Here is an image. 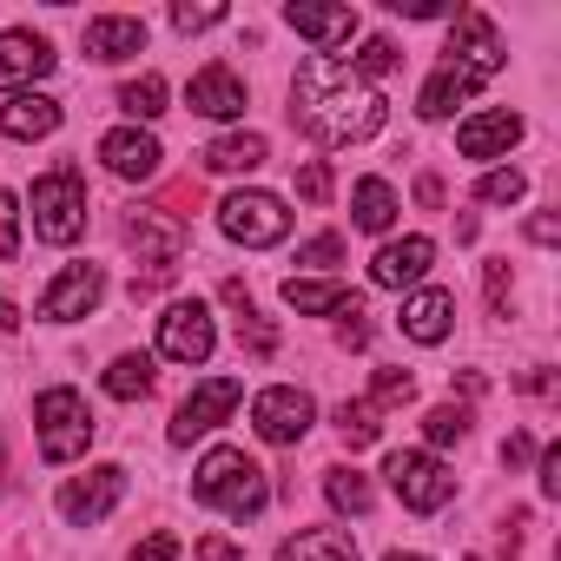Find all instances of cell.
<instances>
[{"mask_svg": "<svg viewBox=\"0 0 561 561\" xmlns=\"http://www.w3.org/2000/svg\"><path fill=\"white\" fill-rule=\"evenodd\" d=\"M291 119L318 139V146H364L383 133L390 106L377 87H364L337 54H311L291 80Z\"/></svg>", "mask_w": 561, "mask_h": 561, "instance_id": "6da1fadb", "label": "cell"}, {"mask_svg": "<svg viewBox=\"0 0 561 561\" xmlns=\"http://www.w3.org/2000/svg\"><path fill=\"white\" fill-rule=\"evenodd\" d=\"M192 495H198L205 508H225L231 522H251V515H264L271 482H264V469H257L244 449L218 443V449H205V462L192 469Z\"/></svg>", "mask_w": 561, "mask_h": 561, "instance_id": "7a4b0ae2", "label": "cell"}, {"mask_svg": "<svg viewBox=\"0 0 561 561\" xmlns=\"http://www.w3.org/2000/svg\"><path fill=\"white\" fill-rule=\"evenodd\" d=\"M93 430L100 423H93V410H87V397L73 383H54V390L34 397V436H41L47 462H80L87 443H93Z\"/></svg>", "mask_w": 561, "mask_h": 561, "instance_id": "3957f363", "label": "cell"}, {"mask_svg": "<svg viewBox=\"0 0 561 561\" xmlns=\"http://www.w3.org/2000/svg\"><path fill=\"white\" fill-rule=\"evenodd\" d=\"M218 231L231 244H244V251H264V244H285L291 238V211H285V198H277V192L244 185V192H225L218 198Z\"/></svg>", "mask_w": 561, "mask_h": 561, "instance_id": "277c9868", "label": "cell"}, {"mask_svg": "<svg viewBox=\"0 0 561 561\" xmlns=\"http://www.w3.org/2000/svg\"><path fill=\"white\" fill-rule=\"evenodd\" d=\"M27 205H34V238L41 244H73L87 231V179L73 165L34 179V198Z\"/></svg>", "mask_w": 561, "mask_h": 561, "instance_id": "5b68a950", "label": "cell"}, {"mask_svg": "<svg viewBox=\"0 0 561 561\" xmlns=\"http://www.w3.org/2000/svg\"><path fill=\"white\" fill-rule=\"evenodd\" d=\"M383 476H390L397 502L416 508V515H436V508H449V495H456V476H449L443 456H430V449H390Z\"/></svg>", "mask_w": 561, "mask_h": 561, "instance_id": "8992f818", "label": "cell"}, {"mask_svg": "<svg viewBox=\"0 0 561 561\" xmlns=\"http://www.w3.org/2000/svg\"><path fill=\"white\" fill-rule=\"evenodd\" d=\"M311 423H318V403H311V390H298V383H271V390H257L251 397V430L264 436V443H305L311 436Z\"/></svg>", "mask_w": 561, "mask_h": 561, "instance_id": "52a82bcc", "label": "cell"}, {"mask_svg": "<svg viewBox=\"0 0 561 561\" xmlns=\"http://www.w3.org/2000/svg\"><path fill=\"white\" fill-rule=\"evenodd\" d=\"M238 403H244V383H238V377H205V383H192V397L172 410V443H179V449H192V443H198V436H211Z\"/></svg>", "mask_w": 561, "mask_h": 561, "instance_id": "ba28073f", "label": "cell"}, {"mask_svg": "<svg viewBox=\"0 0 561 561\" xmlns=\"http://www.w3.org/2000/svg\"><path fill=\"white\" fill-rule=\"evenodd\" d=\"M211 351H218V324H211V311H205L198 298L165 305V318H159V357H165V364H205Z\"/></svg>", "mask_w": 561, "mask_h": 561, "instance_id": "9c48e42d", "label": "cell"}, {"mask_svg": "<svg viewBox=\"0 0 561 561\" xmlns=\"http://www.w3.org/2000/svg\"><path fill=\"white\" fill-rule=\"evenodd\" d=\"M100 298H106V271L100 264H67L54 285L41 291V324H73V318H93L100 311Z\"/></svg>", "mask_w": 561, "mask_h": 561, "instance_id": "30bf717a", "label": "cell"}, {"mask_svg": "<svg viewBox=\"0 0 561 561\" xmlns=\"http://www.w3.org/2000/svg\"><path fill=\"white\" fill-rule=\"evenodd\" d=\"M119 495H126V469H119V462H93L87 476H73V482L60 489V515H67L73 528H93V522H106V515L119 508Z\"/></svg>", "mask_w": 561, "mask_h": 561, "instance_id": "8fae6325", "label": "cell"}, {"mask_svg": "<svg viewBox=\"0 0 561 561\" xmlns=\"http://www.w3.org/2000/svg\"><path fill=\"white\" fill-rule=\"evenodd\" d=\"M54 60H60V54H54L34 27H0V93H8V100H14V93H34V87L54 73Z\"/></svg>", "mask_w": 561, "mask_h": 561, "instance_id": "7c38bea8", "label": "cell"}, {"mask_svg": "<svg viewBox=\"0 0 561 561\" xmlns=\"http://www.w3.org/2000/svg\"><path fill=\"white\" fill-rule=\"evenodd\" d=\"M126 244L139 251V264H152V277H165L179 264V251H185V225L172 211H159V205H139L126 218Z\"/></svg>", "mask_w": 561, "mask_h": 561, "instance_id": "4fadbf2b", "label": "cell"}, {"mask_svg": "<svg viewBox=\"0 0 561 561\" xmlns=\"http://www.w3.org/2000/svg\"><path fill=\"white\" fill-rule=\"evenodd\" d=\"M522 113H508V106H489V113H469L462 126H456V152L462 159H508L515 146H522Z\"/></svg>", "mask_w": 561, "mask_h": 561, "instance_id": "5bb4252c", "label": "cell"}, {"mask_svg": "<svg viewBox=\"0 0 561 561\" xmlns=\"http://www.w3.org/2000/svg\"><path fill=\"white\" fill-rule=\"evenodd\" d=\"M430 264H436V244H430L423 231L390 238V244L370 257V285H383V291H410V285H423V277H430Z\"/></svg>", "mask_w": 561, "mask_h": 561, "instance_id": "9a60e30c", "label": "cell"}, {"mask_svg": "<svg viewBox=\"0 0 561 561\" xmlns=\"http://www.w3.org/2000/svg\"><path fill=\"white\" fill-rule=\"evenodd\" d=\"M482 80H495V73H489V67H476V60H456V54H449V60H443V67L423 80V93H416V113H423V119H449V113H456V106H462V100H469Z\"/></svg>", "mask_w": 561, "mask_h": 561, "instance_id": "2e32d148", "label": "cell"}, {"mask_svg": "<svg viewBox=\"0 0 561 561\" xmlns=\"http://www.w3.org/2000/svg\"><path fill=\"white\" fill-rule=\"evenodd\" d=\"M100 159H106V172L113 179H159V165H165V146L146 133V126H113L106 139H100Z\"/></svg>", "mask_w": 561, "mask_h": 561, "instance_id": "e0dca14e", "label": "cell"}, {"mask_svg": "<svg viewBox=\"0 0 561 561\" xmlns=\"http://www.w3.org/2000/svg\"><path fill=\"white\" fill-rule=\"evenodd\" d=\"M285 27L305 34L318 54H337L351 34H357V8H324V0H291L285 8Z\"/></svg>", "mask_w": 561, "mask_h": 561, "instance_id": "ac0fdd59", "label": "cell"}, {"mask_svg": "<svg viewBox=\"0 0 561 561\" xmlns=\"http://www.w3.org/2000/svg\"><path fill=\"white\" fill-rule=\"evenodd\" d=\"M185 106L198 113V119H238L244 113V80L231 73V67H198L192 73V87H185Z\"/></svg>", "mask_w": 561, "mask_h": 561, "instance_id": "d6986e66", "label": "cell"}, {"mask_svg": "<svg viewBox=\"0 0 561 561\" xmlns=\"http://www.w3.org/2000/svg\"><path fill=\"white\" fill-rule=\"evenodd\" d=\"M403 337L410 344H443L449 337V324H456V298L443 291V285H416L410 298H403Z\"/></svg>", "mask_w": 561, "mask_h": 561, "instance_id": "ffe728a7", "label": "cell"}, {"mask_svg": "<svg viewBox=\"0 0 561 561\" xmlns=\"http://www.w3.org/2000/svg\"><path fill=\"white\" fill-rule=\"evenodd\" d=\"M87 54L106 60V67L146 54V21L139 14H100V21H87Z\"/></svg>", "mask_w": 561, "mask_h": 561, "instance_id": "44dd1931", "label": "cell"}, {"mask_svg": "<svg viewBox=\"0 0 561 561\" xmlns=\"http://www.w3.org/2000/svg\"><path fill=\"white\" fill-rule=\"evenodd\" d=\"M0 133H8V139H47V133H60V100L54 93H14L8 106H0Z\"/></svg>", "mask_w": 561, "mask_h": 561, "instance_id": "7402d4cb", "label": "cell"}, {"mask_svg": "<svg viewBox=\"0 0 561 561\" xmlns=\"http://www.w3.org/2000/svg\"><path fill=\"white\" fill-rule=\"evenodd\" d=\"M198 159H205V172H257L271 159V146H264V133H225Z\"/></svg>", "mask_w": 561, "mask_h": 561, "instance_id": "603a6c76", "label": "cell"}, {"mask_svg": "<svg viewBox=\"0 0 561 561\" xmlns=\"http://www.w3.org/2000/svg\"><path fill=\"white\" fill-rule=\"evenodd\" d=\"M285 305H291L298 318H337V311L351 305V291L331 285V277H285Z\"/></svg>", "mask_w": 561, "mask_h": 561, "instance_id": "cb8c5ba5", "label": "cell"}, {"mask_svg": "<svg viewBox=\"0 0 561 561\" xmlns=\"http://www.w3.org/2000/svg\"><path fill=\"white\" fill-rule=\"evenodd\" d=\"M277 554L285 561H357V541H351V528H298Z\"/></svg>", "mask_w": 561, "mask_h": 561, "instance_id": "d4e9b609", "label": "cell"}, {"mask_svg": "<svg viewBox=\"0 0 561 561\" xmlns=\"http://www.w3.org/2000/svg\"><path fill=\"white\" fill-rule=\"evenodd\" d=\"M351 225H357V231H390V225H397V192H390V179H357V192H351Z\"/></svg>", "mask_w": 561, "mask_h": 561, "instance_id": "484cf974", "label": "cell"}, {"mask_svg": "<svg viewBox=\"0 0 561 561\" xmlns=\"http://www.w3.org/2000/svg\"><path fill=\"white\" fill-rule=\"evenodd\" d=\"M100 383H106V397L139 403V397L152 390V357H146V351H126V357H113V364H106V377H100Z\"/></svg>", "mask_w": 561, "mask_h": 561, "instance_id": "4316f807", "label": "cell"}, {"mask_svg": "<svg viewBox=\"0 0 561 561\" xmlns=\"http://www.w3.org/2000/svg\"><path fill=\"white\" fill-rule=\"evenodd\" d=\"M119 113H126L133 126H152V119L165 113V80H159V73L126 80V87H119Z\"/></svg>", "mask_w": 561, "mask_h": 561, "instance_id": "83f0119b", "label": "cell"}, {"mask_svg": "<svg viewBox=\"0 0 561 561\" xmlns=\"http://www.w3.org/2000/svg\"><path fill=\"white\" fill-rule=\"evenodd\" d=\"M324 495H331V508H337V515H370V482H364L351 462L324 469Z\"/></svg>", "mask_w": 561, "mask_h": 561, "instance_id": "f1b7e54d", "label": "cell"}, {"mask_svg": "<svg viewBox=\"0 0 561 561\" xmlns=\"http://www.w3.org/2000/svg\"><path fill=\"white\" fill-rule=\"evenodd\" d=\"M337 430H344V443H351V449H370V443L383 436V410H377L370 397H357V403H344V410H337Z\"/></svg>", "mask_w": 561, "mask_h": 561, "instance_id": "f546056e", "label": "cell"}, {"mask_svg": "<svg viewBox=\"0 0 561 561\" xmlns=\"http://www.w3.org/2000/svg\"><path fill=\"white\" fill-rule=\"evenodd\" d=\"M397 60H403V54H397V41H383V34H370V41H364V47H357V54H351L344 67H351V73H357V80L370 87V80H383V73H397Z\"/></svg>", "mask_w": 561, "mask_h": 561, "instance_id": "4dcf8cb0", "label": "cell"}, {"mask_svg": "<svg viewBox=\"0 0 561 561\" xmlns=\"http://www.w3.org/2000/svg\"><path fill=\"white\" fill-rule=\"evenodd\" d=\"M462 436H469V410H462V403H436V410L423 416V443H430V456L449 449V443H462Z\"/></svg>", "mask_w": 561, "mask_h": 561, "instance_id": "1f68e13d", "label": "cell"}, {"mask_svg": "<svg viewBox=\"0 0 561 561\" xmlns=\"http://www.w3.org/2000/svg\"><path fill=\"white\" fill-rule=\"evenodd\" d=\"M522 192H528V172H515V165H489L476 179V198L482 205H522Z\"/></svg>", "mask_w": 561, "mask_h": 561, "instance_id": "d6a6232c", "label": "cell"}, {"mask_svg": "<svg viewBox=\"0 0 561 561\" xmlns=\"http://www.w3.org/2000/svg\"><path fill=\"white\" fill-rule=\"evenodd\" d=\"M410 397H416V377H410V370H377V383H370V403H377V410L410 403Z\"/></svg>", "mask_w": 561, "mask_h": 561, "instance_id": "836d02e7", "label": "cell"}, {"mask_svg": "<svg viewBox=\"0 0 561 561\" xmlns=\"http://www.w3.org/2000/svg\"><path fill=\"white\" fill-rule=\"evenodd\" d=\"M14 257H21V198L0 192V264H14Z\"/></svg>", "mask_w": 561, "mask_h": 561, "instance_id": "e575fe53", "label": "cell"}, {"mask_svg": "<svg viewBox=\"0 0 561 561\" xmlns=\"http://www.w3.org/2000/svg\"><path fill=\"white\" fill-rule=\"evenodd\" d=\"M218 21H225V8H218V0H205V8L179 0V8H172V27H179V34H205V27H218Z\"/></svg>", "mask_w": 561, "mask_h": 561, "instance_id": "d590c367", "label": "cell"}, {"mask_svg": "<svg viewBox=\"0 0 561 561\" xmlns=\"http://www.w3.org/2000/svg\"><path fill=\"white\" fill-rule=\"evenodd\" d=\"M298 264H311V271H331V264H344V238H337V231H318V238L298 251Z\"/></svg>", "mask_w": 561, "mask_h": 561, "instance_id": "8d00e7d4", "label": "cell"}, {"mask_svg": "<svg viewBox=\"0 0 561 561\" xmlns=\"http://www.w3.org/2000/svg\"><path fill=\"white\" fill-rule=\"evenodd\" d=\"M298 198H305V205H324V198H331V165H324V159L298 165Z\"/></svg>", "mask_w": 561, "mask_h": 561, "instance_id": "74e56055", "label": "cell"}, {"mask_svg": "<svg viewBox=\"0 0 561 561\" xmlns=\"http://www.w3.org/2000/svg\"><path fill=\"white\" fill-rule=\"evenodd\" d=\"M535 469H541V476H535V482H541V495L554 502V495H561V443H548V449H535Z\"/></svg>", "mask_w": 561, "mask_h": 561, "instance_id": "f35d334b", "label": "cell"}, {"mask_svg": "<svg viewBox=\"0 0 561 561\" xmlns=\"http://www.w3.org/2000/svg\"><path fill=\"white\" fill-rule=\"evenodd\" d=\"M179 554H185L179 535H146V541L133 548V561H179Z\"/></svg>", "mask_w": 561, "mask_h": 561, "instance_id": "ab89813d", "label": "cell"}, {"mask_svg": "<svg viewBox=\"0 0 561 561\" xmlns=\"http://www.w3.org/2000/svg\"><path fill=\"white\" fill-rule=\"evenodd\" d=\"M390 8L410 21H436V14H449V0H390Z\"/></svg>", "mask_w": 561, "mask_h": 561, "instance_id": "60d3db41", "label": "cell"}, {"mask_svg": "<svg viewBox=\"0 0 561 561\" xmlns=\"http://www.w3.org/2000/svg\"><path fill=\"white\" fill-rule=\"evenodd\" d=\"M502 462H508V469L535 462V436H508V443H502Z\"/></svg>", "mask_w": 561, "mask_h": 561, "instance_id": "b9f144b4", "label": "cell"}, {"mask_svg": "<svg viewBox=\"0 0 561 561\" xmlns=\"http://www.w3.org/2000/svg\"><path fill=\"white\" fill-rule=\"evenodd\" d=\"M198 561H244V554H238L225 535H205V541H198Z\"/></svg>", "mask_w": 561, "mask_h": 561, "instance_id": "7bdbcfd3", "label": "cell"}, {"mask_svg": "<svg viewBox=\"0 0 561 561\" xmlns=\"http://www.w3.org/2000/svg\"><path fill=\"white\" fill-rule=\"evenodd\" d=\"M489 305H495V311L508 305V264H489Z\"/></svg>", "mask_w": 561, "mask_h": 561, "instance_id": "ee69618b", "label": "cell"}, {"mask_svg": "<svg viewBox=\"0 0 561 561\" xmlns=\"http://www.w3.org/2000/svg\"><path fill=\"white\" fill-rule=\"evenodd\" d=\"M528 238H535V244H554V238H561V225L541 211V218H528Z\"/></svg>", "mask_w": 561, "mask_h": 561, "instance_id": "f6af8a7d", "label": "cell"}, {"mask_svg": "<svg viewBox=\"0 0 561 561\" xmlns=\"http://www.w3.org/2000/svg\"><path fill=\"white\" fill-rule=\"evenodd\" d=\"M0 331H21V305L8 291H0Z\"/></svg>", "mask_w": 561, "mask_h": 561, "instance_id": "bcb514c9", "label": "cell"}, {"mask_svg": "<svg viewBox=\"0 0 561 561\" xmlns=\"http://www.w3.org/2000/svg\"><path fill=\"white\" fill-rule=\"evenodd\" d=\"M383 561H430V554H403V548H397V554H383Z\"/></svg>", "mask_w": 561, "mask_h": 561, "instance_id": "7dc6e473", "label": "cell"}, {"mask_svg": "<svg viewBox=\"0 0 561 561\" xmlns=\"http://www.w3.org/2000/svg\"><path fill=\"white\" fill-rule=\"evenodd\" d=\"M469 561H482V554H469Z\"/></svg>", "mask_w": 561, "mask_h": 561, "instance_id": "c3c4849f", "label": "cell"}]
</instances>
